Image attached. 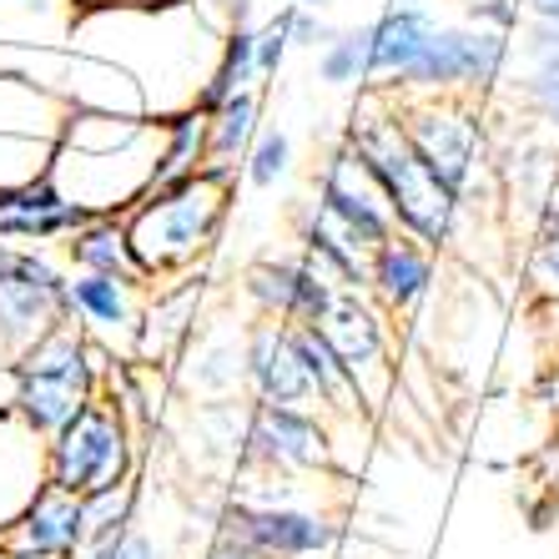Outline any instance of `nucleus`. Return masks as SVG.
Listing matches in <instances>:
<instances>
[{"mask_svg": "<svg viewBox=\"0 0 559 559\" xmlns=\"http://www.w3.org/2000/svg\"><path fill=\"white\" fill-rule=\"evenodd\" d=\"M15 258V248H11V242H5V237H0V267H5V262H11Z\"/></svg>", "mask_w": 559, "mask_h": 559, "instance_id": "obj_41", "label": "nucleus"}, {"mask_svg": "<svg viewBox=\"0 0 559 559\" xmlns=\"http://www.w3.org/2000/svg\"><path fill=\"white\" fill-rule=\"evenodd\" d=\"M318 81L323 86H368V21L333 31V40L318 51Z\"/></svg>", "mask_w": 559, "mask_h": 559, "instance_id": "obj_27", "label": "nucleus"}, {"mask_svg": "<svg viewBox=\"0 0 559 559\" xmlns=\"http://www.w3.org/2000/svg\"><path fill=\"white\" fill-rule=\"evenodd\" d=\"M524 283H530L534 302H549L559 308V182L545 197V207L534 217V242L530 258H524Z\"/></svg>", "mask_w": 559, "mask_h": 559, "instance_id": "obj_26", "label": "nucleus"}, {"mask_svg": "<svg viewBox=\"0 0 559 559\" xmlns=\"http://www.w3.org/2000/svg\"><path fill=\"white\" fill-rule=\"evenodd\" d=\"M439 26L443 21L429 0H389L368 21V86L393 92L408 76V66L424 56V46Z\"/></svg>", "mask_w": 559, "mask_h": 559, "instance_id": "obj_19", "label": "nucleus"}, {"mask_svg": "<svg viewBox=\"0 0 559 559\" xmlns=\"http://www.w3.org/2000/svg\"><path fill=\"white\" fill-rule=\"evenodd\" d=\"M252 474H293V479H312V474H343L338 439L318 408H283V404H252L248 418V449L242 464ZM353 479V474H348Z\"/></svg>", "mask_w": 559, "mask_h": 559, "instance_id": "obj_9", "label": "nucleus"}, {"mask_svg": "<svg viewBox=\"0 0 559 559\" xmlns=\"http://www.w3.org/2000/svg\"><path fill=\"white\" fill-rule=\"evenodd\" d=\"M514 92H520V102L530 106L545 127L559 131V71H524Z\"/></svg>", "mask_w": 559, "mask_h": 559, "instance_id": "obj_32", "label": "nucleus"}, {"mask_svg": "<svg viewBox=\"0 0 559 559\" xmlns=\"http://www.w3.org/2000/svg\"><path fill=\"white\" fill-rule=\"evenodd\" d=\"M81 504H86V524H92V545L96 539H111V534H121V530L136 524V509H142V479L131 474V479H121V484H106V489L86 495Z\"/></svg>", "mask_w": 559, "mask_h": 559, "instance_id": "obj_28", "label": "nucleus"}, {"mask_svg": "<svg viewBox=\"0 0 559 559\" xmlns=\"http://www.w3.org/2000/svg\"><path fill=\"white\" fill-rule=\"evenodd\" d=\"M81 559H162V549L146 539L136 524L121 534H111V539H96V545H86V555Z\"/></svg>", "mask_w": 559, "mask_h": 559, "instance_id": "obj_33", "label": "nucleus"}, {"mask_svg": "<svg viewBox=\"0 0 559 559\" xmlns=\"http://www.w3.org/2000/svg\"><path fill=\"white\" fill-rule=\"evenodd\" d=\"M171 383L187 399H233L237 389H248V333L197 328L182 358L171 364Z\"/></svg>", "mask_w": 559, "mask_h": 559, "instance_id": "obj_20", "label": "nucleus"}, {"mask_svg": "<svg viewBox=\"0 0 559 559\" xmlns=\"http://www.w3.org/2000/svg\"><path fill=\"white\" fill-rule=\"evenodd\" d=\"M46 474L66 495H96L106 484H121L136 474V429L121 408L96 393L56 439H46Z\"/></svg>", "mask_w": 559, "mask_h": 559, "instance_id": "obj_7", "label": "nucleus"}, {"mask_svg": "<svg viewBox=\"0 0 559 559\" xmlns=\"http://www.w3.org/2000/svg\"><path fill=\"white\" fill-rule=\"evenodd\" d=\"M212 5H217L233 26H252V0H212Z\"/></svg>", "mask_w": 559, "mask_h": 559, "instance_id": "obj_36", "label": "nucleus"}, {"mask_svg": "<svg viewBox=\"0 0 559 559\" xmlns=\"http://www.w3.org/2000/svg\"><path fill=\"white\" fill-rule=\"evenodd\" d=\"M202 559H258V555H237V549H222V545H207Z\"/></svg>", "mask_w": 559, "mask_h": 559, "instance_id": "obj_39", "label": "nucleus"}, {"mask_svg": "<svg viewBox=\"0 0 559 559\" xmlns=\"http://www.w3.org/2000/svg\"><path fill=\"white\" fill-rule=\"evenodd\" d=\"M530 21H559V0H520Z\"/></svg>", "mask_w": 559, "mask_h": 559, "instance_id": "obj_37", "label": "nucleus"}, {"mask_svg": "<svg viewBox=\"0 0 559 559\" xmlns=\"http://www.w3.org/2000/svg\"><path fill=\"white\" fill-rule=\"evenodd\" d=\"M92 545V524L81 495L46 484L26 504V514L0 530V559H81Z\"/></svg>", "mask_w": 559, "mask_h": 559, "instance_id": "obj_13", "label": "nucleus"}, {"mask_svg": "<svg viewBox=\"0 0 559 559\" xmlns=\"http://www.w3.org/2000/svg\"><path fill=\"white\" fill-rule=\"evenodd\" d=\"M287 167H293V136H287V131H277V127L258 131L252 152L242 156V177H248V187L267 192V187H277L287 177Z\"/></svg>", "mask_w": 559, "mask_h": 559, "instance_id": "obj_29", "label": "nucleus"}, {"mask_svg": "<svg viewBox=\"0 0 559 559\" xmlns=\"http://www.w3.org/2000/svg\"><path fill=\"white\" fill-rule=\"evenodd\" d=\"M146 308V283L131 277H106V273H76L71 277V318L92 343H106L117 353H136V328H142Z\"/></svg>", "mask_w": 559, "mask_h": 559, "instance_id": "obj_18", "label": "nucleus"}, {"mask_svg": "<svg viewBox=\"0 0 559 559\" xmlns=\"http://www.w3.org/2000/svg\"><path fill=\"white\" fill-rule=\"evenodd\" d=\"M520 36V56L530 71H559V21H530L514 31Z\"/></svg>", "mask_w": 559, "mask_h": 559, "instance_id": "obj_30", "label": "nucleus"}, {"mask_svg": "<svg viewBox=\"0 0 559 559\" xmlns=\"http://www.w3.org/2000/svg\"><path fill=\"white\" fill-rule=\"evenodd\" d=\"M233 21L212 0H171V5H86L71 26V40L86 56H102L136 86L142 111L171 121L197 111L222 40Z\"/></svg>", "mask_w": 559, "mask_h": 559, "instance_id": "obj_1", "label": "nucleus"}, {"mask_svg": "<svg viewBox=\"0 0 559 559\" xmlns=\"http://www.w3.org/2000/svg\"><path fill=\"white\" fill-rule=\"evenodd\" d=\"M11 373H15V399H11L15 418L31 424L40 439H56L102 393V373L92 364V338L76 323L51 328L26 353H15Z\"/></svg>", "mask_w": 559, "mask_h": 559, "instance_id": "obj_5", "label": "nucleus"}, {"mask_svg": "<svg viewBox=\"0 0 559 559\" xmlns=\"http://www.w3.org/2000/svg\"><path fill=\"white\" fill-rule=\"evenodd\" d=\"M202 298H207V283L197 273H182L162 283L156 293H146L142 308V328H136V364L152 368H171L182 358V348L192 343V333L202 328Z\"/></svg>", "mask_w": 559, "mask_h": 559, "instance_id": "obj_17", "label": "nucleus"}, {"mask_svg": "<svg viewBox=\"0 0 559 559\" xmlns=\"http://www.w3.org/2000/svg\"><path fill=\"white\" fill-rule=\"evenodd\" d=\"M46 484V439L21 424L15 408H0V530H11Z\"/></svg>", "mask_w": 559, "mask_h": 559, "instance_id": "obj_21", "label": "nucleus"}, {"mask_svg": "<svg viewBox=\"0 0 559 559\" xmlns=\"http://www.w3.org/2000/svg\"><path fill=\"white\" fill-rule=\"evenodd\" d=\"M298 242H302V258H308L318 273L333 277L343 293H368V258H373V252L358 248V237H348L333 217L308 207L298 222Z\"/></svg>", "mask_w": 559, "mask_h": 559, "instance_id": "obj_22", "label": "nucleus"}, {"mask_svg": "<svg viewBox=\"0 0 559 559\" xmlns=\"http://www.w3.org/2000/svg\"><path fill=\"white\" fill-rule=\"evenodd\" d=\"M343 146L368 167V177L378 182L393 222H399V233L418 237L433 252L454 242L459 222H464V202L414 152L404 117H399V96L383 92V86H364V102L353 106V121L343 127Z\"/></svg>", "mask_w": 559, "mask_h": 559, "instance_id": "obj_3", "label": "nucleus"}, {"mask_svg": "<svg viewBox=\"0 0 559 559\" xmlns=\"http://www.w3.org/2000/svg\"><path fill=\"white\" fill-rule=\"evenodd\" d=\"M287 5H308V11H328L333 0H287Z\"/></svg>", "mask_w": 559, "mask_h": 559, "instance_id": "obj_40", "label": "nucleus"}, {"mask_svg": "<svg viewBox=\"0 0 559 559\" xmlns=\"http://www.w3.org/2000/svg\"><path fill=\"white\" fill-rule=\"evenodd\" d=\"M258 131H262V86L233 92L217 111H207V167L237 177L242 156L258 142Z\"/></svg>", "mask_w": 559, "mask_h": 559, "instance_id": "obj_25", "label": "nucleus"}, {"mask_svg": "<svg viewBox=\"0 0 559 559\" xmlns=\"http://www.w3.org/2000/svg\"><path fill=\"white\" fill-rule=\"evenodd\" d=\"M464 21L474 26H489V31H514L524 26V5L520 0H464Z\"/></svg>", "mask_w": 559, "mask_h": 559, "instance_id": "obj_34", "label": "nucleus"}, {"mask_svg": "<svg viewBox=\"0 0 559 559\" xmlns=\"http://www.w3.org/2000/svg\"><path fill=\"white\" fill-rule=\"evenodd\" d=\"M212 545L258 559H328L343 545V504H252L227 495L212 514Z\"/></svg>", "mask_w": 559, "mask_h": 559, "instance_id": "obj_6", "label": "nucleus"}, {"mask_svg": "<svg viewBox=\"0 0 559 559\" xmlns=\"http://www.w3.org/2000/svg\"><path fill=\"white\" fill-rule=\"evenodd\" d=\"M248 393L252 404H283V408H318V393L308 383V368L293 343V323L262 318L248 323Z\"/></svg>", "mask_w": 559, "mask_h": 559, "instance_id": "obj_16", "label": "nucleus"}, {"mask_svg": "<svg viewBox=\"0 0 559 559\" xmlns=\"http://www.w3.org/2000/svg\"><path fill=\"white\" fill-rule=\"evenodd\" d=\"M162 152H167V121L71 106L46 177L71 207L92 217H127L156 187Z\"/></svg>", "mask_w": 559, "mask_h": 559, "instance_id": "obj_2", "label": "nucleus"}, {"mask_svg": "<svg viewBox=\"0 0 559 559\" xmlns=\"http://www.w3.org/2000/svg\"><path fill=\"white\" fill-rule=\"evenodd\" d=\"M318 328H323V338L333 343V353L343 358L348 378L358 383L368 414L378 418V414H383V404H389L393 383H399L389 312L378 308L368 293H338V302L328 308V318Z\"/></svg>", "mask_w": 559, "mask_h": 559, "instance_id": "obj_10", "label": "nucleus"}, {"mask_svg": "<svg viewBox=\"0 0 559 559\" xmlns=\"http://www.w3.org/2000/svg\"><path fill=\"white\" fill-rule=\"evenodd\" d=\"M287 51H293V40H287V26L277 21V11H273V15H267V21L258 26V71H262V81L283 71Z\"/></svg>", "mask_w": 559, "mask_h": 559, "instance_id": "obj_35", "label": "nucleus"}, {"mask_svg": "<svg viewBox=\"0 0 559 559\" xmlns=\"http://www.w3.org/2000/svg\"><path fill=\"white\" fill-rule=\"evenodd\" d=\"M399 117L424 167L468 207L484 171V106L479 96H399Z\"/></svg>", "mask_w": 559, "mask_h": 559, "instance_id": "obj_8", "label": "nucleus"}, {"mask_svg": "<svg viewBox=\"0 0 559 559\" xmlns=\"http://www.w3.org/2000/svg\"><path fill=\"white\" fill-rule=\"evenodd\" d=\"M66 258L76 273H106V277H131V283H146L152 277L142 273V262L131 252V237H127V222L121 217H92L86 227L66 237Z\"/></svg>", "mask_w": 559, "mask_h": 559, "instance_id": "obj_24", "label": "nucleus"}, {"mask_svg": "<svg viewBox=\"0 0 559 559\" xmlns=\"http://www.w3.org/2000/svg\"><path fill=\"white\" fill-rule=\"evenodd\" d=\"M76 15V0H0V51H61Z\"/></svg>", "mask_w": 559, "mask_h": 559, "instance_id": "obj_23", "label": "nucleus"}, {"mask_svg": "<svg viewBox=\"0 0 559 559\" xmlns=\"http://www.w3.org/2000/svg\"><path fill=\"white\" fill-rule=\"evenodd\" d=\"M81 11H86V5H171V0H76Z\"/></svg>", "mask_w": 559, "mask_h": 559, "instance_id": "obj_38", "label": "nucleus"}, {"mask_svg": "<svg viewBox=\"0 0 559 559\" xmlns=\"http://www.w3.org/2000/svg\"><path fill=\"white\" fill-rule=\"evenodd\" d=\"M61 323H76L71 318V277H61L36 252L15 248V258L0 267V348L15 358Z\"/></svg>", "mask_w": 559, "mask_h": 559, "instance_id": "obj_11", "label": "nucleus"}, {"mask_svg": "<svg viewBox=\"0 0 559 559\" xmlns=\"http://www.w3.org/2000/svg\"><path fill=\"white\" fill-rule=\"evenodd\" d=\"M277 21L287 26V40H293V51H323L328 40H333V26L323 21V11H308V5H283Z\"/></svg>", "mask_w": 559, "mask_h": 559, "instance_id": "obj_31", "label": "nucleus"}, {"mask_svg": "<svg viewBox=\"0 0 559 559\" xmlns=\"http://www.w3.org/2000/svg\"><path fill=\"white\" fill-rule=\"evenodd\" d=\"M312 207L338 222L348 237H358V248H368V252L383 248V242L399 233V222H393L378 182L368 177V167L343 142L333 146V152L323 156V167H318V202H312Z\"/></svg>", "mask_w": 559, "mask_h": 559, "instance_id": "obj_12", "label": "nucleus"}, {"mask_svg": "<svg viewBox=\"0 0 559 559\" xmlns=\"http://www.w3.org/2000/svg\"><path fill=\"white\" fill-rule=\"evenodd\" d=\"M252 308L262 318H283V323H323L328 308L338 302L343 287L328 273H318L308 258H267L248 267L242 277Z\"/></svg>", "mask_w": 559, "mask_h": 559, "instance_id": "obj_15", "label": "nucleus"}, {"mask_svg": "<svg viewBox=\"0 0 559 559\" xmlns=\"http://www.w3.org/2000/svg\"><path fill=\"white\" fill-rule=\"evenodd\" d=\"M433 277H439V252L424 248L418 237L393 233L383 248H373V258H368V298L389 312L393 333L418 318V308L433 293Z\"/></svg>", "mask_w": 559, "mask_h": 559, "instance_id": "obj_14", "label": "nucleus"}, {"mask_svg": "<svg viewBox=\"0 0 559 559\" xmlns=\"http://www.w3.org/2000/svg\"><path fill=\"white\" fill-rule=\"evenodd\" d=\"M233 171H192L177 182H162L127 212V237L131 252L142 262V273L152 283H171V277L192 273L197 262L217 248L222 222L233 207Z\"/></svg>", "mask_w": 559, "mask_h": 559, "instance_id": "obj_4", "label": "nucleus"}]
</instances>
